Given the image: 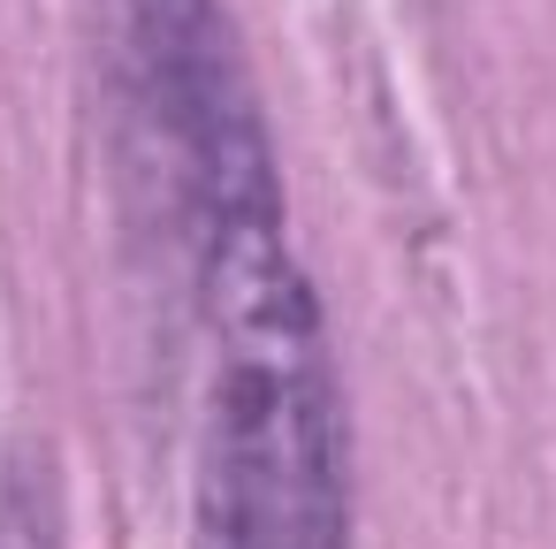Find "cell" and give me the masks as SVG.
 <instances>
[{
	"mask_svg": "<svg viewBox=\"0 0 556 549\" xmlns=\"http://www.w3.org/2000/svg\"><path fill=\"white\" fill-rule=\"evenodd\" d=\"M199 313L214 336L191 549H351L343 404L320 305L282 237V199L237 207L199 245Z\"/></svg>",
	"mask_w": 556,
	"mask_h": 549,
	"instance_id": "obj_1",
	"label": "cell"
},
{
	"mask_svg": "<svg viewBox=\"0 0 556 549\" xmlns=\"http://www.w3.org/2000/svg\"><path fill=\"white\" fill-rule=\"evenodd\" d=\"M92 47L123 161L168 214H191V245L222 214L282 199L222 0H92Z\"/></svg>",
	"mask_w": 556,
	"mask_h": 549,
	"instance_id": "obj_2",
	"label": "cell"
}]
</instances>
